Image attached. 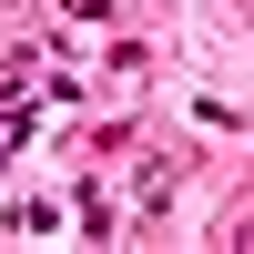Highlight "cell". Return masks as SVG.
<instances>
[{"mask_svg": "<svg viewBox=\"0 0 254 254\" xmlns=\"http://www.w3.org/2000/svg\"><path fill=\"white\" fill-rule=\"evenodd\" d=\"M244 10H254V0H244Z\"/></svg>", "mask_w": 254, "mask_h": 254, "instance_id": "1", "label": "cell"}]
</instances>
